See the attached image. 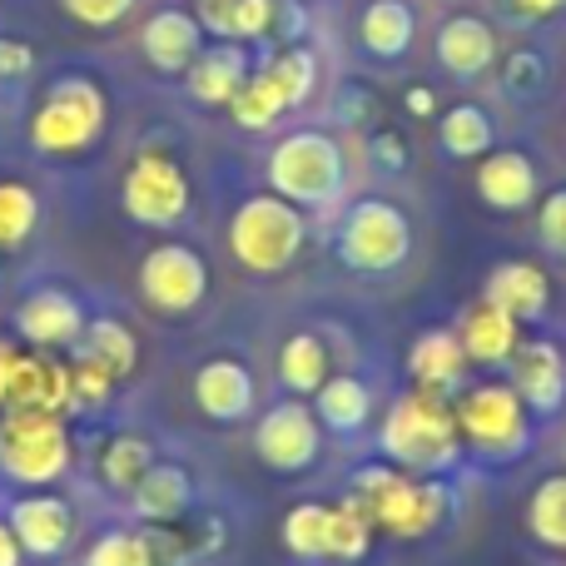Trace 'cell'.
<instances>
[{
    "label": "cell",
    "mask_w": 566,
    "mask_h": 566,
    "mask_svg": "<svg viewBox=\"0 0 566 566\" xmlns=\"http://www.w3.org/2000/svg\"><path fill=\"white\" fill-rule=\"evenodd\" d=\"M60 6H65V15L80 20V25L109 30V25H119V20H125L139 0H60Z\"/></svg>",
    "instance_id": "cell-41"
},
{
    "label": "cell",
    "mask_w": 566,
    "mask_h": 566,
    "mask_svg": "<svg viewBox=\"0 0 566 566\" xmlns=\"http://www.w3.org/2000/svg\"><path fill=\"white\" fill-rule=\"evenodd\" d=\"M408 373L422 392H442V398H448L462 382V373H468V353H462L458 333H448V328L422 333L408 353Z\"/></svg>",
    "instance_id": "cell-23"
},
{
    "label": "cell",
    "mask_w": 566,
    "mask_h": 566,
    "mask_svg": "<svg viewBox=\"0 0 566 566\" xmlns=\"http://www.w3.org/2000/svg\"><path fill=\"white\" fill-rule=\"evenodd\" d=\"M412 35H418V15H412L408 0H373L358 20V40L368 55L378 60H398L412 50Z\"/></svg>",
    "instance_id": "cell-26"
},
{
    "label": "cell",
    "mask_w": 566,
    "mask_h": 566,
    "mask_svg": "<svg viewBox=\"0 0 566 566\" xmlns=\"http://www.w3.org/2000/svg\"><path fill=\"white\" fill-rule=\"evenodd\" d=\"M363 502V497H358ZM363 507L373 512V527L392 532L402 542H418L428 532H438L442 522L452 517V492L442 482H412V478H398L392 488H382L378 497H368Z\"/></svg>",
    "instance_id": "cell-10"
},
{
    "label": "cell",
    "mask_w": 566,
    "mask_h": 566,
    "mask_svg": "<svg viewBox=\"0 0 566 566\" xmlns=\"http://www.w3.org/2000/svg\"><path fill=\"white\" fill-rule=\"evenodd\" d=\"M249 75H254V70H249V45L224 40V45L199 50L195 65L185 70V90L195 105H229V99L244 90Z\"/></svg>",
    "instance_id": "cell-19"
},
{
    "label": "cell",
    "mask_w": 566,
    "mask_h": 566,
    "mask_svg": "<svg viewBox=\"0 0 566 566\" xmlns=\"http://www.w3.org/2000/svg\"><path fill=\"white\" fill-rule=\"evenodd\" d=\"M269 195L298 209H328L348 185V159L328 129H289L269 149Z\"/></svg>",
    "instance_id": "cell-2"
},
{
    "label": "cell",
    "mask_w": 566,
    "mask_h": 566,
    "mask_svg": "<svg viewBox=\"0 0 566 566\" xmlns=\"http://www.w3.org/2000/svg\"><path fill=\"white\" fill-rule=\"evenodd\" d=\"M323 448V428H318V412H308L303 402H279L259 418L254 428V452L264 468L274 472H303L318 462Z\"/></svg>",
    "instance_id": "cell-11"
},
{
    "label": "cell",
    "mask_w": 566,
    "mask_h": 566,
    "mask_svg": "<svg viewBox=\"0 0 566 566\" xmlns=\"http://www.w3.org/2000/svg\"><path fill=\"white\" fill-rule=\"evenodd\" d=\"M80 566H155V562H149L139 532H105V537L90 542V552Z\"/></svg>",
    "instance_id": "cell-38"
},
{
    "label": "cell",
    "mask_w": 566,
    "mask_h": 566,
    "mask_svg": "<svg viewBox=\"0 0 566 566\" xmlns=\"http://www.w3.org/2000/svg\"><path fill=\"white\" fill-rule=\"evenodd\" d=\"M398 478H402V472L392 468V462H368V468H358L348 482H353V497H363V502H368V497H378L382 488H392V482H398Z\"/></svg>",
    "instance_id": "cell-43"
},
{
    "label": "cell",
    "mask_w": 566,
    "mask_h": 566,
    "mask_svg": "<svg viewBox=\"0 0 566 566\" xmlns=\"http://www.w3.org/2000/svg\"><path fill=\"white\" fill-rule=\"evenodd\" d=\"M562 6L566 0H507V10L517 20H547V15H557Z\"/></svg>",
    "instance_id": "cell-46"
},
{
    "label": "cell",
    "mask_w": 566,
    "mask_h": 566,
    "mask_svg": "<svg viewBox=\"0 0 566 566\" xmlns=\"http://www.w3.org/2000/svg\"><path fill=\"white\" fill-rule=\"evenodd\" d=\"M139 293L155 313H169V318H185L205 303L209 293V269L195 249L185 244H159L145 254L139 264Z\"/></svg>",
    "instance_id": "cell-9"
},
{
    "label": "cell",
    "mask_w": 566,
    "mask_h": 566,
    "mask_svg": "<svg viewBox=\"0 0 566 566\" xmlns=\"http://www.w3.org/2000/svg\"><path fill=\"white\" fill-rule=\"evenodd\" d=\"M199 50H205V25L195 20V10H155L139 25V55L159 75H185Z\"/></svg>",
    "instance_id": "cell-15"
},
{
    "label": "cell",
    "mask_w": 566,
    "mask_h": 566,
    "mask_svg": "<svg viewBox=\"0 0 566 566\" xmlns=\"http://www.w3.org/2000/svg\"><path fill=\"white\" fill-rule=\"evenodd\" d=\"M478 195L497 214H517V209L537 205V165L522 149H492L478 165Z\"/></svg>",
    "instance_id": "cell-18"
},
{
    "label": "cell",
    "mask_w": 566,
    "mask_h": 566,
    "mask_svg": "<svg viewBox=\"0 0 566 566\" xmlns=\"http://www.w3.org/2000/svg\"><path fill=\"white\" fill-rule=\"evenodd\" d=\"M482 298L497 303V308L512 313L517 323H537L542 313H547V303H552V283H547V274H542L537 264H527V259H507V264H497L488 274Z\"/></svg>",
    "instance_id": "cell-21"
},
{
    "label": "cell",
    "mask_w": 566,
    "mask_h": 566,
    "mask_svg": "<svg viewBox=\"0 0 566 566\" xmlns=\"http://www.w3.org/2000/svg\"><path fill=\"white\" fill-rule=\"evenodd\" d=\"M70 408V363L45 353H20L15 373L6 382L0 412H65Z\"/></svg>",
    "instance_id": "cell-16"
},
{
    "label": "cell",
    "mask_w": 566,
    "mask_h": 566,
    "mask_svg": "<svg viewBox=\"0 0 566 566\" xmlns=\"http://www.w3.org/2000/svg\"><path fill=\"white\" fill-rule=\"evenodd\" d=\"M308 244V219L279 195H254L229 219V254L249 274H283Z\"/></svg>",
    "instance_id": "cell-3"
},
{
    "label": "cell",
    "mask_w": 566,
    "mask_h": 566,
    "mask_svg": "<svg viewBox=\"0 0 566 566\" xmlns=\"http://www.w3.org/2000/svg\"><path fill=\"white\" fill-rule=\"evenodd\" d=\"M458 343L468 353V363H512V353L522 348V323L512 313H502L497 303H472L462 313V328H458Z\"/></svg>",
    "instance_id": "cell-22"
},
{
    "label": "cell",
    "mask_w": 566,
    "mask_h": 566,
    "mask_svg": "<svg viewBox=\"0 0 566 566\" xmlns=\"http://www.w3.org/2000/svg\"><path fill=\"white\" fill-rule=\"evenodd\" d=\"M373 547V512L358 497L328 507V562H363Z\"/></svg>",
    "instance_id": "cell-34"
},
{
    "label": "cell",
    "mask_w": 566,
    "mask_h": 566,
    "mask_svg": "<svg viewBox=\"0 0 566 566\" xmlns=\"http://www.w3.org/2000/svg\"><path fill=\"white\" fill-rule=\"evenodd\" d=\"M109 388H115V378H109L105 368H95V363H85V358L70 363V408L99 412L109 402Z\"/></svg>",
    "instance_id": "cell-39"
},
{
    "label": "cell",
    "mask_w": 566,
    "mask_h": 566,
    "mask_svg": "<svg viewBox=\"0 0 566 566\" xmlns=\"http://www.w3.org/2000/svg\"><path fill=\"white\" fill-rule=\"evenodd\" d=\"M408 109H412V115H432V109H438V99H432V90H412Z\"/></svg>",
    "instance_id": "cell-49"
},
{
    "label": "cell",
    "mask_w": 566,
    "mask_h": 566,
    "mask_svg": "<svg viewBox=\"0 0 566 566\" xmlns=\"http://www.w3.org/2000/svg\"><path fill=\"white\" fill-rule=\"evenodd\" d=\"M512 388L527 402V412H557L566 402V358L552 338H527L517 353H512Z\"/></svg>",
    "instance_id": "cell-14"
},
{
    "label": "cell",
    "mask_w": 566,
    "mask_h": 566,
    "mask_svg": "<svg viewBox=\"0 0 566 566\" xmlns=\"http://www.w3.org/2000/svg\"><path fill=\"white\" fill-rule=\"evenodd\" d=\"M85 308H80L75 293L65 289H35L25 303L15 308V328L25 343H35L40 353L50 348H75L80 333H85Z\"/></svg>",
    "instance_id": "cell-13"
},
{
    "label": "cell",
    "mask_w": 566,
    "mask_h": 566,
    "mask_svg": "<svg viewBox=\"0 0 566 566\" xmlns=\"http://www.w3.org/2000/svg\"><path fill=\"white\" fill-rule=\"evenodd\" d=\"M537 239L547 254L566 259V189H552L537 209Z\"/></svg>",
    "instance_id": "cell-42"
},
{
    "label": "cell",
    "mask_w": 566,
    "mask_h": 566,
    "mask_svg": "<svg viewBox=\"0 0 566 566\" xmlns=\"http://www.w3.org/2000/svg\"><path fill=\"white\" fill-rule=\"evenodd\" d=\"M30 70H35L30 45H20V40H0V85H15V80H25Z\"/></svg>",
    "instance_id": "cell-44"
},
{
    "label": "cell",
    "mask_w": 566,
    "mask_h": 566,
    "mask_svg": "<svg viewBox=\"0 0 566 566\" xmlns=\"http://www.w3.org/2000/svg\"><path fill=\"white\" fill-rule=\"evenodd\" d=\"M313 412H318V422L323 428H333V432H358L363 422H368V412H373V392H368V382L363 378H348V373H338V378H328L318 392H313Z\"/></svg>",
    "instance_id": "cell-28"
},
{
    "label": "cell",
    "mask_w": 566,
    "mask_h": 566,
    "mask_svg": "<svg viewBox=\"0 0 566 566\" xmlns=\"http://www.w3.org/2000/svg\"><path fill=\"white\" fill-rule=\"evenodd\" d=\"M279 0H195V20L219 40H274Z\"/></svg>",
    "instance_id": "cell-24"
},
{
    "label": "cell",
    "mask_w": 566,
    "mask_h": 566,
    "mask_svg": "<svg viewBox=\"0 0 566 566\" xmlns=\"http://www.w3.org/2000/svg\"><path fill=\"white\" fill-rule=\"evenodd\" d=\"M497 30L482 15H452L438 25V65L458 80H478L482 70L497 65Z\"/></svg>",
    "instance_id": "cell-20"
},
{
    "label": "cell",
    "mask_w": 566,
    "mask_h": 566,
    "mask_svg": "<svg viewBox=\"0 0 566 566\" xmlns=\"http://www.w3.org/2000/svg\"><path fill=\"white\" fill-rule=\"evenodd\" d=\"M259 75L269 80L279 109L289 115V109H298L303 99L313 95V85H318V60H313V50H303V45H283Z\"/></svg>",
    "instance_id": "cell-29"
},
{
    "label": "cell",
    "mask_w": 566,
    "mask_h": 566,
    "mask_svg": "<svg viewBox=\"0 0 566 566\" xmlns=\"http://www.w3.org/2000/svg\"><path fill=\"white\" fill-rule=\"evenodd\" d=\"M0 472L40 492L70 472V432L60 412H6L0 422Z\"/></svg>",
    "instance_id": "cell-6"
},
{
    "label": "cell",
    "mask_w": 566,
    "mask_h": 566,
    "mask_svg": "<svg viewBox=\"0 0 566 566\" xmlns=\"http://www.w3.org/2000/svg\"><path fill=\"white\" fill-rule=\"evenodd\" d=\"M75 358L95 363V368H105L109 378L119 382V378H129V373H135L139 338L119 318H90L85 333H80V343H75Z\"/></svg>",
    "instance_id": "cell-27"
},
{
    "label": "cell",
    "mask_w": 566,
    "mask_h": 566,
    "mask_svg": "<svg viewBox=\"0 0 566 566\" xmlns=\"http://www.w3.org/2000/svg\"><path fill=\"white\" fill-rule=\"evenodd\" d=\"M373 159H378L382 169H402V165H408V149H402L398 135H388V129H382V135L373 139Z\"/></svg>",
    "instance_id": "cell-45"
},
{
    "label": "cell",
    "mask_w": 566,
    "mask_h": 566,
    "mask_svg": "<svg viewBox=\"0 0 566 566\" xmlns=\"http://www.w3.org/2000/svg\"><path fill=\"white\" fill-rule=\"evenodd\" d=\"M149 468H155V448H149L139 432H119V438H109L105 452H99V478L115 492H135Z\"/></svg>",
    "instance_id": "cell-33"
},
{
    "label": "cell",
    "mask_w": 566,
    "mask_h": 566,
    "mask_svg": "<svg viewBox=\"0 0 566 566\" xmlns=\"http://www.w3.org/2000/svg\"><path fill=\"white\" fill-rule=\"evenodd\" d=\"M378 452L398 472H418V478H438L462 458V432L458 412L448 408L442 392H402L388 408L378 428Z\"/></svg>",
    "instance_id": "cell-1"
},
{
    "label": "cell",
    "mask_w": 566,
    "mask_h": 566,
    "mask_svg": "<svg viewBox=\"0 0 566 566\" xmlns=\"http://www.w3.org/2000/svg\"><path fill=\"white\" fill-rule=\"evenodd\" d=\"M195 502V482L179 462H155V468L139 478V488L129 492V507L145 522H179Z\"/></svg>",
    "instance_id": "cell-25"
},
{
    "label": "cell",
    "mask_w": 566,
    "mask_h": 566,
    "mask_svg": "<svg viewBox=\"0 0 566 566\" xmlns=\"http://www.w3.org/2000/svg\"><path fill=\"white\" fill-rule=\"evenodd\" d=\"M10 532H15L20 552L35 562H55L70 552V542H75V507H70L60 492L40 488V492H25V497L10 502L6 512Z\"/></svg>",
    "instance_id": "cell-12"
},
{
    "label": "cell",
    "mask_w": 566,
    "mask_h": 566,
    "mask_svg": "<svg viewBox=\"0 0 566 566\" xmlns=\"http://www.w3.org/2000/svg\"><path fill=\"white\" fill-rule=\"evenodd\" d=\"M40 229V195L20 179H0V249H20Z\"/></svg>",
    "instance_id": "cell-36"
},
{
    "label": "cell",
    "mask_w": 566,
    "mask_h": 566,
    "mask_svg": "<svg viewBox=\"0 0 566 566\" xmlns=\"http://www.w3.org/2000/svg\"><path fill=\"white\" fill-rule=\"evenodd\" d=\"M119 205L145 229H175L189 214V175L169 155H139L125 175Z\"/></svg>",
    "instance_id": "cell-8"
},
{
    "label": "cell",
    "mask_w": 566,
    "mask_h": 566,
    "mask_svg": "<svg viewBox=\"0 0 566 566\" xmlns=\"http://www.w3.org/2000/svg\"><path fill=\"white\" fill-rule=\"evenodd\" d=\"M338 254L358 274H392L412 254V224L392 199H358L338 224Z\"/></svg>",
    "instance_id": "cell-7"
},
{
    "label": "cell",
    "mask_w": 566,
    "mask_h": 566,
    "mask_svg": "<svg viewBox=\"0 0 566 566\" xmlns=\"http://www.w3.org/2000/svg\"><path fill=\"white\" fill-rule=\"evenodd\" d=\"M458 432L472 452L492 462H512L527 452L532 442V412L527 402L517 398L512 382H478L458 398Z\"/></svg>",
    "instance_id": "cell-5"
},
{
    "label": "cell",
    "mask_w": 566,
    "mask_h": 566,
    "mask_svg": "<svg viewBox=\"0 0 566 566\" xmlns=\"http://www.w3.org/2000/svg\"><path fill=\"white\" fill-rule=\"evenodd\" d=\"M438 139L452 159H482L492 155V115L482 105H452L438 119Z\"/></svg>",
    "instance_id": "cell-31"
},
{
    "label": "cell",
    "mask_w": 566,
    "mask_h": 566,
    "mask_svg": "<svg viewBox=\"0 0 566 566\" xmlns=\"http://www.w3.org/2000/svg\"><path fill=\"white\" fill-rule=\"evenodd\" d=\"M195 402L205 418L214 422H239L254 412L259 388H254V373L244 368L239 358H209L205 368L195 373Z\"/></svg>",
    "instance_id": "cell-17"
},
{
    "label": "cell",
    "mask_w": 566,
    "mask_h": 566,
    "mask_svg": "<svg viewBox=\"0 0 566 566\" xmlns=\"http://www.w3.org/2000/svg\"><path fill=\"white\" fill-rule=\"evenodd\" d=\"M15 358H20V353L0 338V398H6V382H10V373H15Z\"/></svg>",
    "instance_id": "cell-48"
},
{
    "label": "cell",
    "mask_w": 566,
    "mask_h": 566,
    "mask_svg": "<svg viewBox=\"0 0 566 566\" xmlns=\"http://www.w3.org/2000/svg\"><path fill=\"white\" fill-rule=\"evenodd\" d=\"M229 115H234L239 129H269V125H274V119L283 115V109H279L274 90H269V80H264V75H249L244 90L229 99Z\"/></svg>",
    "instance_id": "cell-37"
},
{
    "label": "cell",
    "mask_w": 566,
    "mask_h": 566,
    "mask_svg": "<svg viewBox=\"0 0 566 566\" xmlns=\"http://www.w3.org/2000/svg\"><path fill=\"white\" fill-rule=\"evenodd\" d=\"M283 547L298 562L328 557V507L323 502H298V507L283 512Z\"/></svg>",
    "instance_id": "cell-35"
},
{
    "label": "cell",
    "mask_w": 566,
    "mask_h": 566,
    "mask_svg": "<svg viewBox=\"0 0 566 566\" xmlns=\"http://www.w3.org/2000/svg\"><path fill=\"white\" fill-rule=\"evenodd\" d=\"M274 368L289 392H318L328 382V348L318 333H293V338H283Z\"/></svg>",
    "instance_id": "cell-30"
},
{
    "label": "cell",
    "mask_w": 566,
    "mask_h": 566,
    "mask_svg": "<svg viewBox=\"0 0 566 566\" xmlns=\"http://www.w3.org/2000/svg\"><path fill=\"white\" fill-rule=\"evenodd\" d=\"M527 532L547 552H566V472H552L537 482L527 502Z\"/></svg>",
    "instance_id": "cell-32"
},
{
    "label": "cell",
    "mask_w": 566,
    "mask_h": 566,
    "mask_svg": "<svg viewBox=\"0 0 566 566\" xmlns=\"http://www.w3.org/2000/svg\"><path fill=\"white\" fill-rule=\"evenodd\" d=\"M0 566H25V552H20L15 532H10V522L0 517Z\"/></svg>",
    "instance_id": "cell-47"
},
{
    "label": "cell",
    "mask_w": 566,
    "mask_h": 566,
    "mask_svg": "<svg viewBox=\"0 0 566 566\" xmlns=\"http://www.w3.org/2000/svg\"><path fill=\"white\" fill-rule=\"evenodd\" d=\"M105 119H109V105L95 80L60 75L55 85L45 90V99H40L35 119H30V145L55 159L85 155V149H95V139L105 135Z\"/></svg>",
    "instance_id": "cell-4"
},
{
    "label": "cell",
    "mask_w": 566,
    "mask_h": 566,
    "mask_svg": "<svg viewBox=\"0 0 566 566\" xmlns=\"http://www.w3.org/2000/svg\"><path fill=\"white\" fill-rule=\"evenodd\" d=\"M502 85L512 90V95H542V85H547V60L537 55V50H517V55H507V65H502Z\"/></svg>",
    "instance_id": "cell-40"
}]
</instances>
